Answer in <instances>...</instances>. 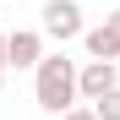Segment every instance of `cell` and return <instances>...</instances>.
Masks as SVG:
<instances>
[{
    "instance_id": "4",
    "label": "cell",
    "mask_w": 120,
    "mask_h": 120,
    "mask_svg": "<svg viewBox=\"0 0 120 120\" xmlns=\"http://www.w3.org/2000/svg\"><path fill=\"white\" fill-rule=\"evenodd\" d=\"M38 55H44V38H38L33 27H16V33H6V66L27 71V66H38Z\"/></svg>"
},
{
    "instance_id": "6",
    "label": "cell",
    "mask_w": 120,
    "mask_h": 120,
    "mask_svg": "<svg viewBox=\"0 0 120 120\" xmlns=\"http://www.w3.org/2000/svg\"><path fill=\"white\" fill-rule=\"evenodd\" d=\"M93 115H98V120H120V87L98 93V98H93Z\"/></svg>"
},
{
    "instance_id": "8",
    "label": "cell",
    "mask_w": 120,
    "mask_h": 120,
    "mask_svg": "<svg viewBox=\"0 0 120 120\" xmlns=\"http://www.w3.org/2000/svg\"><path fill=\"white\" fill-rule=\"evenodd\" d=\"M104 27H109V33L120 38V11H109V16H104Z\"/></svg>"
},
{
    "instance_id": "7",
    "label": "cell",
    "mask_w": 120,
    "mask_h": 120,
    "mask_svg": "<svg viewBox=\"0 0 120 120\" xmlns=\"http://www.w3.org/2000/svg\"><path fill=\"white\" fill-rule=\"evenodd\" d=\"M60 120H98V115H93V109H76V104H71V109H60Z\"/></svg>"
},
{
    "instance_id": "9",
    "label": "cell",
    "mask_w": 120,
    "mask_h": 120,
    "mask_svg": "<svg viewBox=\"0 0 120 120\" xmlns=\"http://www.w3.org/2000/svg\"><path fill=\"white\" fill-rule=\"evenodd\" d=\"M0 66H6V33H0Z\"/></svg>"
},
{
    "instance_id": "3",
    "label": "cell",
    "mask_w": 120,
    "mask_h": 120,
    "mask_svg": "<svg viewBox=\"0 0 120 120\" xmlns=\"http://www.w3.org/2000/svg\"><path fill=\"white\" fill-rule=\"evenodd\" d=\"M109 87H120V66L115 60H87V66L76 71V98H87V104L98 93H109Z\"/></svg>"
},
{
    "instance_id": "10",
    "label": "cell",
    "mask_w": 120,
    "mask_h": 120,
    "mask_svg": "<svg viewBox=\"0 0 120 120\" xmlns=\"http://www.w3.org/2000/svg\"><path fill=\"white\" fill-rule=\"evenodd\" d=\"M0 87H6V66H0Z\"/></svg>"
},
{
    "instance_id": "2",
    "label": "cell",
    "mask_w": 120,
    "mask_h": 120,
    "mask_svg": "<svg viewBox=\"0 0 120 120\" xmlns=\"http://www.w3.org/2000/svg\"><path fill=\"white\" fill-rule=\"evenodd\" d=\"M44 33L49 38H82V6L76 0H44Z\"/></svg>"
},
{
    "instance_id": "5",
    "label": "cell",
    "mask_w": 120,
    "mask_h": 120,
    "mask_svg": "<svg viewBox=\"0 0 120 120\" xmlns=\"http://www.w3.org/2000/svg\"><path fill=\"white\" fill-rule=\"evenodd\" d=\"M82 44H87V55L93 60H120V38L98 22V27H82Z\"/></svg>"
},
{
    "instance_id": "1",
    "label": "cell",
    "mask_w": 120,
    "mask_h": 120,
    "mask_svg": "<svg viewBox=\"0 0 120 120\" xmlns=\"http://www.w3.org/2000/svg\"><path fill=\"white\" fill-rule=\"evenodd\" d=\"M33 98H38V109H71L76 104V60L66 55H38V66H33Z\"/></svg>"
}]
</instances>
